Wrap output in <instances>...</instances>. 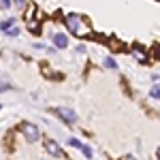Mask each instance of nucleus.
<instances>
[{
  "mask_svg": "<svg viewBox=\"0 0 160 160\" xmlns=\"http://www.w3.org/2000/svg\"><path fill=\"white\" fill-rule=\"evenodd\" d=\"M64 26H66V30L75 34V37H90V24H88L83 17H79V15H66L64 17Z\"/></svg>",
  "mask_w": 160,
  "mask_h": 160,
  "instance_id": "obj_1",
  "label": "nucleus"
},
{
  "mask_svg": "<svg viewBox=\"0 0 160 160\" xmlns=\"http://www.w3.org/2000/svg\"><path fill=\"white\" fill-rule=\"evenodd\" d=\"M19 130L24 132V137L28 139V141H38V137H41V130L30 122H24L22 126H19Z\"/></svg>",
  "mask_w": 160,
  "mask_h": 160,
  "instance_id": "obj_2",
  "label": "nucleus"
},
{
  "mask_svg": "<svg viewBox=\"0 0 160 160\" xmlns=\"http://www.w3.org/2000/svg\"><path fill=\"white\" fill-rule=\"evenodd\" d=\"M53 113H56L58 118H62L66 124H75L77 122V113H75L73 109H68V107H56Z\"/></svg>",
  "mask_w": 160,
  "mask_h": 160,
  "instance_id": "obj_3",
  "label": "nucleus"
},
{
  "mask_svg": "<svg viewBox=\"0 0 160 160\" xmlns=\"http://www.w3.org/2000/svg\"><path fill=\"white\" fill-rule=\"evenodd\" d=\"M30 15H32V9L28 13V30L30 32H38L41 30V22H43V15L41 13H37V17H30Z\"/></svg>",
  "mask_w": 160,
  "mask_h": 160,
  "instance_id": "obj_4",
  "label": "nucleus"
},
{
  "mask_svg": "<svg viewBox=\"0 0 160 160\" xmlns=\"http://www.w3.org/2000/svg\"><path fill=\"white\" fill-rule=\"evenodd\" d=\"M45 152H47V154H51L53 158L62 156V149H60V145H58L56 141H45Z\"/></svg>",
  "mask_w": 160,
  "mask_h": 160,
  "instance_id": "obj_5",
  "label": "nucleus"
},
{
  "mask_svg": "<svg viewBox=\"0 0 160 160\" xmlns=\"http://www.w3.org/2000/svg\"><path fill=\"white\" fill-rule=\"evenodd\" d=\"M51 37H53V43H56V47H58V49H66V47H68V38L64 37V34L56 32V34H51Z\"/></svg>",
  "mask_w": 160,
  "mask_h": 160,
  "instance_id": "obj_6",
  "label": "nucleus"
},
{
  "mask_svg": "<svg viewBox=\"0 0 160 160\" xmlns=\"http://www.w3.org/2000/svg\"><path fill=\"white\" fill-rule=\"evenodd\" d=\"M132 56H135L139 62H148L149 60V56L145 53V49H143V47H139V45H135V47H132Z\"/></svg>",
  "mask_w": 160,
  "mask_h": 160,
  "instance_id": "obj_7",
  "label": "nucleus"
},
{
  "mask_svg": "<svg viewBox=\"0 0 160 160\" xmlns=\"http://www.w3.org/2000/svg\"><path fill=\"white\" fill-rule=\"evenodd\" d=\"M13 26H15V19H4V22H2V24H0V28H2V30H4V32H7V30H9V28H13Z\"/></svg>",
  "mask_w": 160,
  "mask_h": 160,
  "instance_id": "obj_8",
  "label": "nucleus"
},
{
  "mask_svg": "<svg viewBox=\"0 0 160 160\" xmlns=\"http://www.w3.org/2000/svg\"><path fill=\"white\" fill-rule=\"evenodd\" d=\"M105 66L111 68V71H115V68H118V62L113 60V58H105Z\"/></svg>",
  "mask_w": 160,
  "mask_h": 160,
  "instance_id": "obj_9",
  "label": "nucleus"
},
{
  "mask_svg": "<svg viewBox=\"0 0 160 160\" xmlns=\"http://www.w3.org/2000/svg\"><path fill=\"white\" fill-rule=\"evenodd\" d=\"M149 96H152V98H160V88L154 86L152 90H149Z\"/></svg>",
  "mask_w": 160,
  "mask_h": 160,
  "instance_id": "obj_10",
  "label": "nucleus"
},
{
  "mask_svg": "<svg viewBox=\"0 0 160 160\" xmlns=\"http://www.w3.org/2000/svg\"><path fill=\"white\" fill-rule=\"evenodd\" d=\"M81 152H83V156H86V158H92V149L88 148V145H81Z\"/></svg>",
  "mask_w": 160,
  "mask_h": 160,
  "instance_id": "obj_11",
  "label": "nucleus"
},
{
  "mask_svg": "<svg viewBox=\"0 0 160 160\" xmlns=\"http://www.w3.org/2000/svg\"><path fill=\"white\" fill-rule=\"evenodd\" d=\"M7 34H9V37H15V34H19L17 26H13V28H9V30H7Z\"/></svg>",
  "mask_w": 160,
  "mask_h": 160,
  "instance_id": "obj_12",
  "label": "nucleus"
},
{
  "mask_svg": "<svg viewBox=\"0 0 160 160\" xmlns=\"http://www.w3.org/2000/svg\"><path fill=\"white\" fill-rule=\"evenodd\" d=\"M68 143H71V145H73V148H79V149H81V145H83V143H81V141H79V139H71V141H68Z\"/></svg>",
  "mask_w": 160,
  "mask_h": 160,
  "instance_id": "obj_13",
  "label": "nucleus"
},
{
  "mask_svg": "<svg viewBox=\"0 0 160 160\" xmlns=\"http://www.w3.org/2000/svg\"><path fill=\"white\" fill-rule=\"evenodd\" d=\"M0 7H2V9H9V7H11V0H0Z\"/></svg>",
  "mask_w": 160,
  "mask_h": 160,
  "instance_id": "obj_14",
  "label": "nucleus"
},
{
  "mask_svg": "<svg viewBox=\"0 0 160 160\" xmlns=\"http://www.w3.org/2000/svg\"><path fill=\"white\" fill-rule=\"evenodd\" d=\"M7 90H11L9 83H0V92H7Z\"/></svg>",
  "mask_w": 160,
  "mask_h": 160,
  "instance_id": "obj_15",
  "label": "nucleus"
},
{
  "mask_svg": "<svg viewBox=\"0 0 160 160\" xmlns=\"http://www.w3.org/2000/svg\"><path fill=\"white\" fill-rule=\"evenodd\" d=\"M124 160H137L135 156H130V154H128V156H124Z\"/></svg>",
  "mask_w": 160,
  "mask_h": 160,
  "instance_id": "obj_16",
  "label": "nucleus"
},
{
  "mask_svg": "<svg viewBox=\"0 0 160 160\" xmlns=\"http://www.w3.org/2000/svg\"><path fill=\"white\" fill-rule=\"evenodd\" d=\"M15 4L17 7H24V0H15Z\"/></svg>",
  "mask_w": 160,
  "mask_h": 160,
  "instance_id": "obj_17",
  "label": "nucleus"
},
{
  "mask_svg": "<svg viewBox=\"0 0 160 160\" xmlns=\"http://www.w3.org/2000/svg\"><path fill=\"white\" fill-rule=\"evenodd\" d=\"M156 156H158V160H160V149H158V152H156Z\"/></svg>",
  "mask_w": 160,
  "mask_h": 160,
  "instance_id": "obj_18",
  "label": "nucleus"
}]
</instances>
